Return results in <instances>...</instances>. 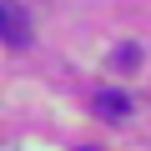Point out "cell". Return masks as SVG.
<instances>
[{"label": "cell", "instance_id": "obj_3", "mask_svg": "<svg viewBox=\"0 0 151 151\" xmlns=\"http://www.w3.org/2000/svg\"><path fill=\"white\" fill-rule=\"evenodd\" d=\"M106 65H111V70H136V65H141V45H116Z\"/></svg>", "mask_w": 151, "mask_h": 151}, {"label": "cell", "instance_id": "obj_2", "mask_svg": "<svg viewBox=\"0 0 151 151\" xmlns=\"http://www.w3.org/2000/svg\"><path fill=\"white\" fill-rule=\"evenodd\" d=\"M96 116L101 121H126L131 116V96L126 91H96Z\"/></svg>", "mask_w": 151, "mask_h": 151}, {"label": "cell", "instance_id": "obj_1", "mask_svg": "<svg viewBox=\"0 0 151 151\" xmlns=\"http://www.w3.org/2000/svg\"><path fill=\"white\" fill-rule=\"evenodd\" d=\"M0 30H5V40L20 50L30 45V25H25V10H20V0H0Z\"/></svg>", "mask_w": 151, "mask_h": 151}]
</instances>
